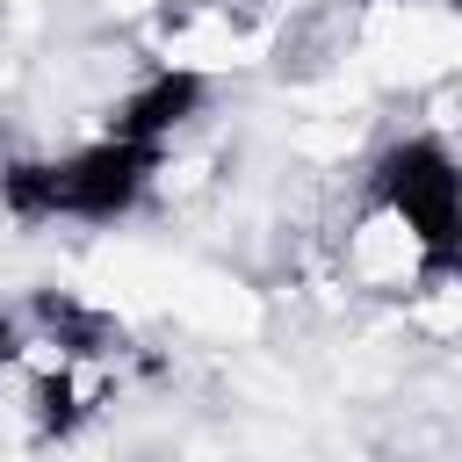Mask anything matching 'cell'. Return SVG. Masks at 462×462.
<instances>
[{
	"label": "cell",
	"mask_w": 462,
	"mask_h": 462,
	"mask_svg": "<svg viewBox=\"0 0 462 462\" xmlns=\"http://www.w3.org/2000/svg\"><path fill=\"white\" fill-rule=\"evenodd\" d=\"M368 224L419 289H462V152L440 130H397L361 173Z\"/></svg>",
	"instance_id": "1"
},
{
	"label": "cell",
	"mask_w": 462,
	"mask_h": 462,
	"mask_svg": "<svg viewBox=\"0 0 462 462\" xmlns=\"http://www.w3.org/2000/svg\"><path fill=\"white\" fill-rule=\"evenodd\" d=\"M159 166H166V152L130 144L116 130H94L65 152H22L0 166V217L22 231H51V224L116 231L152 202Z\"/></svg>",
	"instance_id": "2"
},
{
	"label": "cell",
	"mask_w": 462,
	"mask_h": 462,
	"mask_svg": "<svg viewBox=\"0 0 462 462\" xmlns=\"http://www.w3.org/2000/svg\"><path fill=\"white\" fill-rule=\"evenodd\" d=\"M209 101H217V79H209L195 58H159V65H144V72L108 101L101 130H116V137H130V144H152V152H173V144L209 116Z\"/></svg>",
	"instance_id": "3"
},
{
	"label": "cell",
	"mask_w": 462,
	"mask_h": 462,
	"mask_svg": "<svg viewBox=\"0 0 462 462\" xmlns=\"http://www.w3.org/2000/svg\"><path fill=\"white\" fill-rule=\"evenodd\" d=\"M94 411H101V361L58 354L51 368L29 375V433L36 440H72Z\"/></svg>",
	"instance_id": "4"
},
{
	"label": "cell",
	"mask_w": 462,
	"mask_h": 462,
	"mask_svg": "<svg viewBox=\"0 0 462 462\" xmlns=\"http://www.w3.org/2000/svg\"><path fill=\"white\" fill-rule=\"evenodd\" d=\"M22 361H29V318L14 303H0V375L22 368Z\"/></svg>",
	"instance_id": "5"
},
{
	"label": "cell",
	"mask_w": 462,
	"mask_h": 462,
	"mask_svg": "<svg viewBox=\"0 0 462 462\" xmlns=\"http://www.w3.org/2000/svg\"><path fill=\"white\" fill-rule=\"evenodd\" d=\"M433 7H448V14H462V0H433Z\"/></svg>",
	"instance_id": "6"
}]
</instances>
